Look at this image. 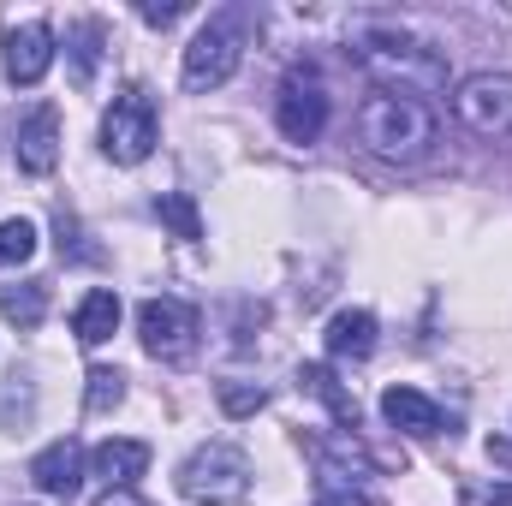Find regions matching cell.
Here are the masks:
<instances>
[{
  "label": "cell",
  "instance_id": "1",
  "mask_svg": "<svg viewBox=\"0 0 512 506\" xmlns=\"http://www.w3.org/2000/svg\"><path fill=\"white\" fill-rule=\"evenodd\" d=\"M346 54L382 84V90H399V96H441L447 90V54L429 42V36H417V30H405L399 18H358L352 24V36H346Z\"/></svg>",
  "mask_w": 512,
  "mask_h": 506
},
{
  "label": "cell",
  "instance_id": "2",
  "mask_svg": "<svg viewBox=\"0 0 512 506\" xmlns=\"http://www.w3.org/2000/svg\"><path fill=\"white\" fill-rule=\"evenodd\" d=\"M358 137H364L370 155H382L393 167H417V161H429L441 126H435V108L429 102L399 96V90H376L358 108Z\"/></svg>",
  "mask_w": 512,
  "mask_h": 506
},
{
  "label": "cell",
  "instance_id": "3",
  "mask_svg": "<svg viewBox=\"0 0 512 506\" xmlns=\"http://www.w3.org/2000/svg\"><path fill=\"white\" fill-rule=\"evenodd\" d=\"M251 36H256V12H251V6H221V12H209V24L191 36L185 66H179L185 90H191V96L221 90V84L239 72V60H245Z\"/></svg>",
  "mask_w": 512,
  "mask_h": 506
},
{
  "label": "cell",
  "instance_id": "4",
  "mask_svg": "<svg viewBox=\"0 0 512 506\" xmlns=\"http://www.w3.org/2000/svg\"><path fill=\"white\" fill-rule=\"evenodd\" d=\"M179 495L197 506H233L251 495V453L233 441H203L179 465Z\"/></svg>",
  "mask_w": 512,
  "mask_h": 506
},
{
  "label": "cell",
  "instance_id": "5",
  "mask_svg": "<svg viewBox=\"0 0 512 506\" xmlns=\"http://www.w3.org/2000/svg\"><path fill=\"white\" fill-rule=\"evenodd\" d=\"M155 143H161L155 96H149L143 84H126V90L108 102V114H102V155H108L114 167H137V161L155 155Z\"/></svg>",
  "mask_w": 512,
  "mask_h": 506
},
{
  "label": "cell",
  "instance_id": "6",
  "mask_svg": "<svg viewBox=\"0 0 512 506\" xmlns=\"http://www.w3.org/2000/svg\"><path fill=\"white\" fill-rule=\"evenodd\" d=\"M197 334H203V322H197V310H191L185 298L161 292V298H143V304H137V340H143L149 358L185 364V358L197 352Z\"/></svg>",
  "mask_w": 512,
  "mask_h": 506
},
{
  "label": "cell",
  "instance_id": "7",
  "mask_svg": "<svg viewBox=\"0 0 512 506\" xmlns=\"http://www.w3.org/2000/svg\"><path fill=\"white\" fill-rule=\"evenodd\" d=\"M453 114H459V126L477 131V137L512 143V72H477V78H465L459 96H453Z\"/></svg>",
  "mask_w": 512,
  "mask_h": 506
},
{
  "label": "cell",
  "instance_id": "8",
  "mask_svg": "<svg viewBox=\"0 0 512 506\" xmlns=\"http://www.w3.org/2000/svg\"><path fill=\"white\" fill-rule=\"evenodd\" d=\"M274 126H280L286 143H316V137H322V126H328V90H322V78H316L310 66L280 84V96H274Z\"/></svg>",
  "mask_w": 512,
  "mask_h": 506
},
{
  "label": "cell",
  "instance_id": "9",
  "mask_svg": "<svg viewBox=\"0 0 512 506\" xmlns=\"http://www.w3.org/2000/svg\"><path fill=\"white\" fill-rule=\"evenodd\" d=\"M0 66H6V78H12L18 90L42 84L48 66H54V24H42V18L12 24V30H6V54H0Z\"/></svg>",
  "mask_w": 512,
  "mask_h": 506
},
{
  "label": "cell",
  "instance_id": "10",
  "mask_svg": "<svg viewBox=\"0 0 512 506\" xmlns=\"http://www.w3.org/2000/svg\"><path fill=\"white\" fill-rule=\"evenodd\" d=\"M12 155H18V167L24 173H54V161H60V108L54 102H36L24 120H18V143H12Z\"/></svg>",
  "mask_w": 512,
  "mask_h": 506
},
{
  "label": "cell",
  "instance_id": "11",
  "mask_svg": "<svg viewBox=\"0 0 512 506\" xmlns=\"http://www.w3.org/2000/svg\"><path fill=\"white\" fill-rule=\"evenodd\" d=\"M84 447L66 435V441H48L36 459H30V483L42 489V495H54V501H72L78 489H84Z\"/></svg>",
  "mask_w": 512,
  "mask_h": 506
},
{
  "label": "cell",
  "instance_id": "12",
  "mask_svg": "<svg viewBox=\"0 0 512 506\" xmlns=\"http://www.w3.org/2000/svg\"><path fill=\"white\" fill-rule=\"evenodd\" d=\"M382 417L405 435H441V405L417 387H387L382 393Z\"/></svg>",
  "mask_w": 512,
  "mask_h": 506
},
{
  "label": "cell",
  "instance_id": "13",
  "mask_svg": "<svg viewBox=\"0 0 512 506\" xmlns=\"http://www.w3.org/2000/svg\"><path fill=\"white\" fill-rule=\"evenodd\" d=\"M376 352V316L370 310H340L328 322V358L334 364H364Z\"/></svg>",
  "mask_w": 512,
  "mask_h": 506
},
{
  "label": "cell",
  "instance_id": "14",
  "mask_svg": "<svg viewBox=\"0 0 512 506\" xmlns=\"http://www.w3.org/2000/svg\"><path fill=\"white\" fill-rule=\"evenodd\" d=\"M149 471V447L143 441H102L90 453V477H102L108 489H131Z\"/></svg>",
  "mask_w": 512,
  "mask_h": 506
},
{
  "label": "cell",
  "instance_id": "15",
  "mask_svg": "<svg viewBox=\"0 0 512 506\" xmlns=\"http://www.w3.org/2000/svg\"><path fill=\"white\" fill-rule=\"evenodd\" d=\"M102 48H108V24H102V18H78V24L66 30V60H72V84H78V90L96 84Z\"/></svg>",
  "mask_w": 512,
  "mask_h": 506
},
{
  "label": "cell",
  "instance_id": "16",
  "mask_svg": "<svg viewBox=\"0 0 512 506\" xmlns=\"http://www.w3.org/2000/svg\"><path fill=\"white\" fill-rule=\"evenodd\" d=\"M114 328H120V292H108V286L84 292L78 310H72V334L84 346H102V340H114Z\"/></svg>",
  "mask_w": 512,
  "mask_h": 506
},
{
  "label": "cell",
  "instance_id": "17",
  "mask_svg": "<svg viewBox=\"0 0 512 506\" xmlns=\"http://www.w3.org/2000/svg\"><path fill=\"white\" fill-rule=\"evenodd\" d=\"M298 393H316V399L340 417V429H346V435H358V399L334 381V370H328V364H304V370H298Z\"/></svg>",
  "mask_w": 512,
  "mask_h": 506
},
{
  "label": "cell",
  "instance_id": "18",
  "mask_svg": "<svg viewBox=\"0 0 512 506\" xmlns=\"http://www.w3.org/2000/svg\"><path fill=\"white\" fill-rule=\"evenodd\" d=\"M36 417V381L30 370H6L0 376V429H30Z\"/></svg>",
  "mask_w": 512,
  "mask_h": 506
},
{
  "label": "cell",
  "instance_id": "19",
  "mask_svg": "<svg viewBox=\"0 0 512 506\" xmlns=\"http://www.w3.org/2000/svg\"><path fill=\"white\" fill-rule=\"evenodd\" d=\"M0 316L18 322V328H36L48 316V286L42 280H24V286H0Z\"/></svg>",
  "mask_w": 512,
  "mask_h": 506
},
{
  "label": "cell",
  "instance_id": "20",
  "mask_svg": "<svg viewBox=\"0 0 512 506\" xmlns=\"http://www.w3.org/2000/svg\"><path fill=\"white\" fill-rule=\"evenodd\" d=\"M84 381H90V387H84V405H90L96 417H108V411L126 399V376H120V370H108V364H96Z\"/></svg>",
  "mask_w": 512,
  "mask_h": 506
},
{
  "label": "cell",
  "instance_id": "21",
  "mask_svg": "<svg viewBox=\"0 0 512 506\" xmlns=\"http://www.w3.org/2000/svg\"><path fill=\"white\" fill-rule=\"evenodd\" d=\"M155 215L179 233V239H203V221H197V203L185 197V191H167V197H155Z\"/></svg>",
  "mask_w": 512,
  "mask_h": 506
},
{
  "label": "cell",
  "instance_id": "22",
  "mask_svg": "<svg viewBox=\"0 0 512 506\" xmlns=\"http://www.w3.org/2000/svg\"><path fill=\"white\" fill-rule=\"evenodd\" d=\"M30 256H36V221H24V215L0 221V268L30 262Z\"/></svg>",
  "mask_w": 512,
  "mask_h": 506
},
{
  "label": "cell",
  "instance_id": "23",
  "mask_svg": "<svg viewBox=\"0 0 512 506\" xmlns=\"http://www.w3.org/2000/svg\"><path fill=\"white\" fill-rule=\"evenodd\" d=\"M268 405V387H256V381H221V411L227 417H251Z\"/></svg>",
  "mask_w": 512,
  "mask_h": 506
},
{
  "label": "cell",
  "instance_id": "24",
  "mask_svg": "<svg viewBox=\"0 0 512 506\" xmlns=\"http://www.w3.org/2000/svg\"><path fill=\"white\" fill-rule=\"evenodd\" d=\"M54 233H60V256H72V262H96V251H90V245H78L84 233H78V221H72L66 209H60V221H54Z\"/></svg>",
  "mask_w": 512,
  "mask_h": 506
},
{
  "label": "cell",
  "instance_id": "25",
  "mask_svg": "<svg viewBox=\"0 0 512 506\" xmlns=\"http://www.w3.org/2000/svg\"><path fill=\"white\" fill-rule=\"evenodd\" d=\"M316 506H370L358 483H316Z\"/></svg>",
  "mask_w": 512,
  "mask_h": 506
},
{
  "label": "cell",
  "instance_id": "26",
  "mask_svg": "<svg viewBox=\"0 0 512 506\" xmlns=\"http://www.w3.org/2000/svg\"><path fill=\"white\" fill-rule=\"evenodd\" d=\"M185 12H191V0H167V6H155V0H143V6H137V18H143V24H155V30H167V24H179Z\"/></svg>",
  "mask_w": 512,
  "mask_h": 506
},
{
  "label": "cell",
  "instance_id": "27",
  "mask_svg": "<svg viewBox=\"0 0 512 506\" xmlns=\"http://www.w3.org/2000/svg\"><path fill=\"white\" fill-rule=\"evenodd\" d=\"M465 506H512V483H495V489H471Z\"/></svg>",
  "mask_w": 512,
  "mask_h": 506
},
{
  "label": "cell",
  "instance_id": "28",
  "mask_svg": "<svg viewBox=\"0 0 512 506\" xmlns=\"http://www.w3.org/2000/svg\"><path fill=\"white\" fill-rule=\"evenodd\" d=\"M102 506H143V501H137L131 489H108V501H102Z\"/></svg>",
  "mask_w": 512,
  "mask_h": 506
},
{
  "label": "cell",
  "instance_id": "29",
  "mask_svg": "<svg viewBox=\"0 0 512 506\" xmlns=\"http://www.w3.org/2000/svg\"><path fill=\"white\" fill-rule=\"evenodd\" d=\"M495 447H507V453H512V441H495Z\"/></svg>",
  "mask_w": 512,
  "mask_h": 506
}]
</instances>
